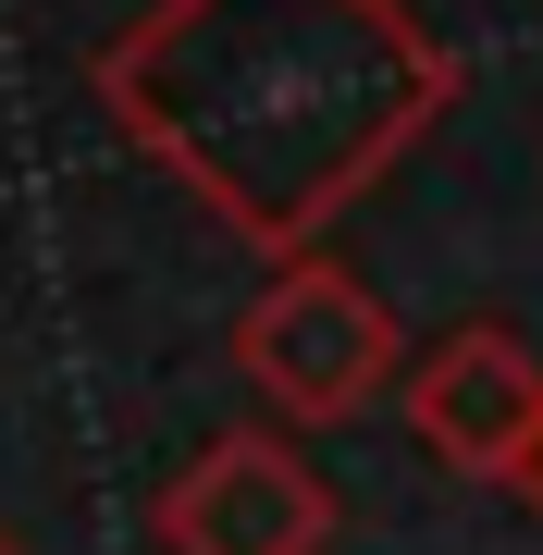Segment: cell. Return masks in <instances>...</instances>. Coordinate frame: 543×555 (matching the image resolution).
<instances>
[{
	"mask_svg": "<svg viewBox=\"0 0 543 555\" xmlns=\"http://www.w3.org/2000/svg\"><path fill=\"white\" fill-rule=\"evenodd\" d=\"M334 531H346V506H334L309 433H284V420L210 433L148 494V543L161 555H334Z\"/></svg>",
	"mask_w": 543,
	"mask_h": 555,
	"instance_id": "3957f363",
	"label": "cell"
},
{
	"mask_svg": "<svg viewBox=\"0 0 543 555\" xmlns=\"http://www.w3.org/2000/svg\"><path fill=\"white\" fill-rule=\"evenodd\" d=\"M0 555H25V543H13V531H0Z\"/></svg>",
	"mask_w": 543,
	"mask_h": 555,
	"instance_id": "8992f818",
	"label": "cell"
},
{
	"mask_svg": "<svg viewBox=\"0 0 543 555\" xmlns=\"http://www.w3.org/2000/svg\"><path fill=\"white\" fill-rule=\"evenodd\" d=\"M494 494H519V506H531V518H543V433H531V444H519V469H506V481H494Z\"/></svg>",
	"mask_w": 543,
	"mask_h": 555,
	"instance_id": "5b68a950",
	"label": "cell"
},
{
	"mask_svg": "<svg viewBox=\"0 0 543 555\" xmlns=\"http://www.w3.org/2000/svg\"><path fill=\"white\" fill-rule=\"evenodd\" d=\"M87 87L235 247L309 259L457 112L469 62L408 0H148L100 38Z\"/></svg>",
	"mask_w": 543,
	"mask_h": 555,
	"instance_id": "6da1fadb",
	"label": "cell"
},
{
	"mask_svg": "<svg viewBox=\"0 0 543 555\" xmlns=\"http://www.w3.org/2000/svg\"><path fill=\"white\" fill-rule=\"evenodd\" d=\"M396 420H408V444H421L432 469L506 481V469H519V444L543 433V358L506 334V321H457L444 346L408 358Z\"/></svg>",
	"mask_w": 543,
	"mask_h": 555,
	"instance_id": "277c9868",
	"label": "cell"
},
{
	"mask_svg": "<svg viewBox=\"0 0 543 555\" xmlns=\"http://www.w3.org/2000/svg\"><path fill=\"white\" fill-rule=\"evenodd\" d=\"M235 383L284 433H346L371 396L408 383V334H396L371 272L309 247V259H272V284L235 309Z\"/></svg>",
	"mask_w": 543,
	"mask_h": 555,
	"instance_id": "7a4b0ae2",
	"label": "cell"
}]
</instances>
